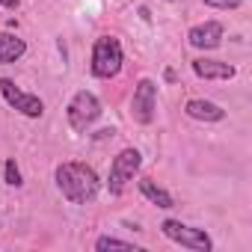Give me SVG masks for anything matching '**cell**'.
Wrapping results in <instances>:
<instances>
[{
	"label": "cell",
	"instance_id": "14",
	"mask_svg": "<svg viewBox=\"0 0 252 252\" xmlns=\"http://www.w3.org/2000/svg\"><path fill=\"white\" fill-rule=\"evenodd\" d=\"M3 175H6V184L9 187H21L24 181H21V172H18V166H15V158H9L6 163H3Z\"/></svg>",
	"mask_w": 252,
	"mask_h": 252
},
{
	"label": "cell",
	"instance_id": "10",
	"mask_svg": "<svg viewBox=\"0 0 252 252\" xmlns=\"http://www.w3.org/2000/svg\"><path fill=\"white\" fill-rule=\"evenodd\" d=\"M184 113L196 122H222L225 119V110L214 101H205V98H190L184 104Z\"/></svg>",
	"mask_w": 252,
	"mask_h": 252
},
{
	"label": "cell",
	"instance_id": "5",
	"mask_svg": "<svg viewBox=\"0 0 252 252\" xmlns=\"http://www.w3.org/2000/svg\"><path fill=\"white\" fill-rule=\"evenodd\" d=\"M160 231H163L172 243H181V246H187V249H193V252H211V249H214V243H211V237L205 234V228H193V225H184V222H178V220H163V222H160Z\"/></svg>",
	"mask_w": 252,
	"mask_h": 252
},
{
	"label": "cell",
	"instance_id": "1",
	"mask_svg": "<svg viewBox=\"0 0 252 252\" xmlns=\"http://www.w3.org/2000/svg\"><path fill=\"white\" fill-rule=\"evenodd\" d=\"M54 175H57L60 193H63L71 205H86V202H92V199L98 196V190H101V181H98L95 169L86 166V163H77V160L60 163Z\"/></svg>",
	"mask_w": 252,
	"mask_h": 252
},
{
	"label": "cell",
	"instance_id": "13",
	"mask_svg": "<svg viewBox=\"0 0 252 252\" xmlns=\"http://www.w3.org/2000/svg\"><path fill=\"white\" fill-rule=\"evenodd\" d=\"M95 249L98 252H104V249H137L131 240H119V237H110V234H104V237H98L95 240Z\"/></svg>",
	"mask_w": 252,
	"mask_h": 252
},
{
	"label": "cell",
	"instance_id": "12",
	"mask_svg": "<svg viewBox=\"0 0 252 252\" xmlns=\"http://www.w3.org/2000/svg\"><path fill=\"white\" fill-rule=\"evenodd\" d=\"M140 193H143L152 205H158V208H163V211L175 208V199H172V196H169L158 181H155V178H149V175H146V178H140Z\"/></svg>",
	"mask_w": 252,
	"mask_h": 252
},
{
	"label": "cell",
	"instance_id": "16",
	"mask_svg": "<svg viewBox=\"0 0 252 252\" xmlns=\"http://www.w3.org/2000/svg\"><path fill=\"white\" fill-rule=\"evenodd\" d=\"M0 6H3V9H15L18 0H0Z\"/></svg>",
	"mask_w": 252,
	"mask_h": 252
},
{
	"label": "cell",
	"instance_id": "2",
	"mask_svg": "<svg viewBox=\"0 0 252 252\" xmlns=\"http://www.w3.org/2000/svg\"><path fill=\"white\" fill-rule=\"evenodd\" d=\"M125 63V54H122V42L116 36H98L95 45H92V74L101 77V80H110L119 74Z\"/></svg>",
	"mask_w": 252,
	"mask_h": 252
},
{
	"label": "cell",
	"instance_id": "11",
	"mask_svg": "<svg viewBox=\"0 0 252 252\" xmlns=\"http://www.w3.org/2000/svg\"><path fill=\"white\" fill-rule=\"evenodd\" d=\"M24 54H27V42L24 39H18L12 33H0V65L18 63Z\"/></svg>",
	"mask_w": 252,
	"mask_h": 252
},
{
	"label": "cell",
	"instance_id": "8",
	"mask_svg": "<svg viewBox=\"0 0 252 252\" xmlns=\"http://www.w3.org/2000/svg\"><path fill=\"white\" fill-rule=\"evenodd\" d=\"M187 42H190L193 48H199V51H214V48H220V42H222V24H220V21L196 24V27H190Z\"/></svg>",
	"mask_w": 252,
	"mask_h": 252
},
{
	"label": "cell",
	"instance_id": "4",
	"mask_svg": "<svg viewBox=\"0 0 252 252\" xmlns=\"http://www.w3.org/2000/svg\"><path fill=\"white\" fill-rule=\"evenodd\" d=\"M140 166H143V155H140L137 149H122V152L113 158V163H110V175H107L110 193H113V196H122L125 187H128V184L134 181V175L140 172Z\"/></svg>",
	"mask_w": 252,
	"mask_h": 252
},
{
	"label": "cell",
	"instance_id": "3",
	"mask_svg": "<svg viewBox=\"0 0 252 252\" xmlns=\"http://www.w3.org/2000/svg\"><path fill=\"white\" fill-rule=\"evenodd\" d=\"M65 116H68V125H71L74 134H86L92 125L98 122V116H101V101L95 98V92L80 89V92H74V98L68 101Z\"/></svg>",
	"mask_w": 252,
	"mask_h": 252
},
{
	"label": "cell",
	"instance_id": "15",
	"mask_svg": "<svg viewBox=\"0 0 252 252\" xmlns=\"http://www.w3.org/2000/svg\"><path fill=\"white\" fill-rule=\"evenodd\" d=\"M205 6H211V9H237V6H243V0H205Z\"/></svg>",
	"mask_w": 252,
	"mask_h": 252
},
{
	"label": "cell",
	"instance_id": "6",
	"mask_svg": "<svg viewBox=\"0 0 252 252\" xmlns=\"http://www.w3.org/2000/svg\"><path fill=\"white\" fill-rule=\"evenodd\" d=\"M155 116H158V83L143 77L131 98V119L137 125H152Z\"/></svg>",
	"mask_w": 252,
	"mask_h": 252
},
{
	"label": "cell",
	"instance_id": "7",
	"mask_svg": "<svg viewBox=\"0 0 252 252\" xmlns=\"http://www.w3.org/2000/svg\"><path fill=\"white\" fill-rule=\"evenodd\" d=\"M0 95L6 98V104L9 107H15L21 116H27V119H39L42 113H45V104H42V98L39 95H30V92H24L15 80H9V77H0Z\"/></svg>",
	"mask_w": 252,
	"mask_h": 252
},
{
	"label": "cell",
	"instance_id": "9",
	"mask_svg": "<svg viewBox=\"0 0 252 252\" xmlns=\"http://www.w3.org/2000/svg\"><path fill=\"white\" fill-rule=\"evenodd\" d=\"M193 71H196V77H202V80H231L234 74H237V68L234 65H228V63H222V60H193Z\"/></svg>",
	"mask_w": 252,
	"mask_h": 252
}]
</instances>
